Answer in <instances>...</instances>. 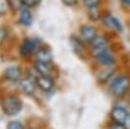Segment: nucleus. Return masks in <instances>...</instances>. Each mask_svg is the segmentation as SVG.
Segmentation results:
<instances>
[{"label":"nucleus","mask_w":130,"mask_h":129,"mask_svg":"<svg viewBox=\"0 0 130 129\" xmlns=\"http://www.w3.org/2000/svg\"><path fill=\"white\" fill-rule=\"evenodd\" d=\"M129 99H130V93H129Z\"/></svg>","instance_id":"393cba45"},{"label":"nucleus","mask_w":130,"mask_h":129,"mask_svg":"<svg viewBox=\"0 0 130 129\" xmlns=\"http://www.w3.org/2000/svg\"><path fill=\"white\" fill-rule=\"evenodd\" d=\"M35 56H37V60H39V61L51 63V60H52V52H51V50L48 47H40V48L37 50Z\"/></svg>","instance_id":"ddd939ff"},{"label":"nucleus","mask_w":130,"mask_h":129,"mask_svg":"<svg viewBox=\"0 0 130 129\" xmlns=\"http://www.w3.org/2000/svg\"><path fill=\"white\" fill-rule=\"evenodd\" d=\"M5 12V2L2 0V3H0V15H4Z\"/></svg>","instance_id":"4be33fe9"},{"label":"nucleus","mask_w":130,"mask_h":129,"mask_svg":"<svg viewBox=\"0 0 130 129\" xmlns=\"http://www.w3.org/2000/svg\"><path fill=\"white\" fill-rule=\"evenodd\" d=\"M129 112L125 107H120V106H116L113 107V110L111 111V119L113 120V123L117 124H126V120L129 117Z\"/></svg>","instance_id":"20e7f679"},{"label":"nucleus","mask_w":130,"mask_h":129,"mask_svg":"<svg viewBox=\"0 0 130 129\" xmlns=\"http://www.w3.org/2000/svg\"><path fill=\"white\" fill-rule=\"evenodd\" d=\"M91 53L96 63H99L103 67H115L116 64V56L113 51L111 50L109 46H104L100 48H95L91 50Z\"/></svg>","instance_id":"f03ea898"},{"label":"nucleus","mask_w":130,"mask_h":129,"mask_svg":"<svg viewBox=\"0 0 130 129\" xmlns=\"http://www.w3.org/2000/svg\"><path fill=\"white\" fill-rule=\"evenodd\" d=\"M7 129H25V126H24L22 124H21L20 121L13 120V121H9V123H8Z\"/></svg>","instance_id":"f3484780"},{"label":"nucleus","mask_w":130,"mask_h":129,"mask_svg":"<svg viewBox=\"0 0 130 129\" xmlns=\"http://www.w3.org/2000/svg\"><path fill=\"white\" fill-rule=\"evenodd\" d=\"M109 129H126V126H125L124 124H117V123H113V124L109 126Z\"/></svg>","instance_id":"aec40b11"},{"label":"nucleus","mask_w":130,"mask_h":129,"mask_svg":"<svg viewBox=\"0 0 130 129\" xmlns=\"http://www.w3.org/2000/svg\"><path fill=\"white\" fill-rule=\"evenodd\" d=\"M109 93L113 96H124L130 93V76L126 73L117 74L109 82Z\"/></svg>","instance_id":"f257e3e1"},{"label":"nucleus","mask_w":130,"mask_h":129,"mask_svg":"<svg viewBox=\"0 0 130 129\" xmlns=\"http://www.w3.org/2000/svg\"><path fill=\"white\" fill-rule=\"evenodd\" d=\"M35 48H37V45H35L34 39L26 38V39L22 40V43H21V47H20L21 55H22V56H27V55H30V53L34 52Z\"/></svg>","instance_id":"9d476101"},{"label":"nucleus","mask_w":130,"mask_h":129,"mask_svg":"<svg viewBox=\"0 0 130 129\" xmlns=\"http://www.w3.org/2000/svg\"><path fill=\"white\" fill-rule=\"evenodd\" d=\"M21 69L20 67H16V65H12V67H8L5 70H4V77L8 80V81H20L21 78Z\"/></svg>","instance_id":"9b49d317"},{"label":"nucleus","mask_w":130,"mask_h":129,"mask_svg":"<svg viewBox=\"0 0 130 129\" xmlns=\"http://www.w3.org/2000/svg\"><path fill=\"white\" fill-rule=\"evenodd\" d=\"M115 73H116L115 67H104V69L98 72V81H99L100 83L111 82L112 78L115 77Z\"/></svg>","instance_id":"0eeeda50"},{"label":"nucleus","mask_w":130,"mask_h":129,"mask_svg":"<svg viewBox=\"0 0 130 129\" xmlns=\"http://www.w3.org/2000/svg\"><path fill=\"white\" fill-rule=\"evenodd\" d=\"M20 22L24 26L31 25V22H32V16H31V12H30L29 7L21 8V10H20Z\"/></svg>","instance_id":"2eb2a0df"},{"label":"nucleus","mask_w":130,"mask_h":129,"mask_svg":"<svg viewBox=\"0 0 130 129\" xmlns=\"http://www.w3.org/2000/svg\"><path fill=\"white\" fill-rule=\"evenodd\" d=\"M100 2H102V0H82V3L87 8H90V7H98V5L100 4Z\"/></svg>","instance_id":"a211bd4d"},{"label":"nucleus","mask_w":130,"mask_h":129,"mask_svg":"<svg viewBox=\"0 0 130 129\" xmlns=\"http://www.w3.org/2000/svg\"><path fill=\"white\" fill-rule=\"evenodd\" d=\"M108 38L104 35V34H98L91 42H89V45L91 47V50H95V48H100V47H104V46H108Z\"/></svg>","instance_id":"4468645a"},{"label":"nucleus","mask_w":130,"mask_h":129,"mask_svg":"<svg viewBox=\"0 0 130 129\" xmlns=\"http://www.w3.org/2000/svg\"><path fill=\"white\" fill-rule=\"evenodd\" d=\"M78 0H62V3L65 5H68V7H73L74 4H77Z\"/></svg>","instance_id":"412c9836"},{"label":"nucleus","mask_w":130,"mask_h":129,"mask_svg":"<svg viewBox=\"0 0 130 129\" xmlns=\"http://www.w3.org/2000/svg\"><path fill=\"white\" fill-rule=\"evenodd\" d=\"M4 27H2V29H0V40H2L3 42V39H4Z\"/></svg>","instance_id":"5701e85b"},{"label":"nucleus","mask_w":130,"mask_h":129,"mask_svg":"<svg viewBox=\"0 0 130 129\" xmlns=\"http://www.w3.org/2000/svg\"><path fill=\"white\" fill-rule=\"evenodd\" d=\"M3 112L8 116H16L22 110V102L16 95H5L2 99Z\"/></svg>","instance_id":"7ed1b4c3"},{"label":"nucleus","mask_w":130,"mask_h":129,"mask_svg":"<svg viewBox=\"0 0 130 129\" xmlns=\"http://www.w3.org/2000/svg\"><path fill=\"white\" fill-rule=\"evenodd\" d=\"M35 70H37V73H39L38 76H50L51 77V73H52L51 63H44V61L37 60V63H35Z\"/></svg>","instance_id":"f8f14e48"},{"label":"nucleus","mask_w":130,"mask_h":129,"mask_svg":"<svg viewBox=\"0 0 130 129\" xmlns=\"http://www.w3.org/2000/svg\"><path fill=\"white\" fill-rule=\"evenodd\" d=\"M126 129H130V115H129V117H127V120H126Z\"/></svg>","instance_id":"b1692460"},{"label":"nucleus","mask_w":130,"mask_h":129,"mask_svg":"<svg viewBox=\"0 0 130 129\" xmlns=\"http://www.w3.org/2000/svg\"><path fill=\"white\" fill-rule=\"evenodd\" d=\"M96 35H98V29L91 24H85L79 27V38L86 42H91Z\"/></svg>","instance_id":"423d86ee"},{"label":"nucleus","mask_w":130,"mask_h":129,"mask_svg":"<svg viewBox=\"0 0 130 129\" xmlns=\"http://www.w3.org/2000/svg\"><path fill=\"white\" fill-rule=\"evenodd\" d=\"M87 16H89V18L91 21H99V20H102L103 15H102V10H100L99 5L87 8Z\"/></svg>","instance_id":"dca6fc26"},{"label":"nucleus","mask_w":130,"mask_h":129,"mask_svg":"<svg viewBox=\"0 0 130 129\" xmlns=\"http://www.w3.org/2000/svg\"><path fill=\"white\" fill-rule=\"evenodd\" d=\"M39 2H40V0H25V4H26V7H34Z\"/></svg>","instance_id":"6ab92c4d"},{"label":"nucleus","mask_w":130,"mask_h":129,"mask_svg":"<svg viewBox=\"0 0 130 129\" xmlns=\"http://www.w3.org/2000/svg\"><path fill=\"white\" fill-rule=\"evenodd\" d=\"M102 22H103L105 26L111 27L112 30L118 31V33H122V31H124V26H122V24H121V21L118 20V18H116L115 16H112L111 13H105V15H103V17H102Z\"/></svg>","instance_id":"39448f33"},{"label":"nucleus","mask_w":130,"mask_h":129,"mask_svg":"<svg viewBox=\"0 0 130 129\" xmlns=\"http://www.w3.org/2000/svg\"><path fill=\"white\" fill-rule=\"evenodd\" d=\"M18 86L26 95H34L35 93V83L32 82L29 77H24L18 81Z\"/></svg>","instance_id":"1a4fd4ad"},{"label":"nucleus","mask_w":130,"mask_h":129,"mask_svg":"<svg viewBox=\"0 0 130 129\" xmlns=\"http://www.w3.org/2000/svg\"><path fill=\"white\" fill-rule=\"evenodd\" d=\"M35 83L43 91H51L53 89V86H55V82L50 76H37Z\"/></svg>","instance_id":"6e6552de"}]
</instances>
